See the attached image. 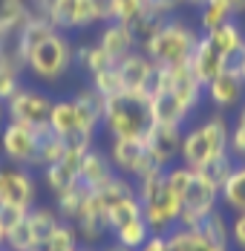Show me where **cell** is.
<instances>
[{"mask_svg":"<svg viewBox=\"0 0 245 251\" xmlns=\"http://www.w3.org/2000/svg\"><path fill=\"white\" fill-rule=\"evenodd\" d=\"M18 44H21V61H24L26 73L38 84H58L75 67L73 35L58 32L47 18L32 21L21 32Z\"/></svg>","mask_w":245,"mask_h":251,"instance_id":"6da1fadb","label":"cell"},{"mask_svg":"<svg viewBox=\"0 0 245 251\" xmlns=\"http://www.w3.org/2000/svg\"><path fill=\"white\" fill-rule=\"evenodd\" d=\"M153 104L150 93H116L104 101L101 127L110 139H147L153 130Z\"/></svg>","mask_w":245,"mask_h":251,"instance_id":"7a4b0ae2","label":"cell"},{"mask_svg":"<svg viewBox=\"0 0 245 251\" xmlns=\"http://www.w3.org/2000/svg\"><path fill=\"white\" fill-rule=\"evenodd\" d=\"M196 41L199 32L194 26H188L179 18H165L142 38L139 47L156 67H173V64H188Z\"/></svg>","mask_w":245,"mask_h":251,"instance_id":"3957f363","label":"cell"},{"mask_svg":"<svg viewBox=\"0 0 245 251\" xmlns=\"http://www.w3.org/2000/svg\"><path fill=\"white\" fill-rule=\"evenodd\" d=\"M228 133H231V127L222 113H214L205 122L188 127L182 133V148H179L182 165H188L191 171H202L214 159L225 156L228 153Z\"/></svg>","mask_w":245,"mask_h":251,"instance_id":"277c9868","label":"cell"},{"mask_svg":"<svg viewBox=\"0 0 245 251\" xmlns=\"http://www.w3.org/2000/svg\"><path fill=\"white\" fill-rule=\"evenodd\" d=\"M168 171V168H165ZM165 171H153L139 179L136 194L142 202V214H145L150 231L156 234H168L179 226V214H182V200L165 182Z\"/></svg>","mask_w":245,"mask_h":251,"instance_id":"5b68a950","label":"cell"},{"mask_svg":"<svg viewBox=\"0 0 245 251\" xmlns=\"http://www.w3.org/2000/svg\"><path fill=\"white\" fill-rule=\"evenodd\" d=\"M47 21L58 32H81L113 21V0H47Z\"/></svg>","mask_w":245,"mask_h":251,"instance_id":"8992f818","label":"cell"},{"mask_svg":"<svg viewBox=\"0 0 245 251\" xmlns=\"http://www.w3.org/2000/svg\"><path fill=\"white\" fill-rule=\"evenodd\" d=\"M55 99L41 87H29V84H18L6 99V122H18V125L35 127V130H49V113H52Z\"/></svg>","mask_w":245,"mask_h":251,"instance_id":"52a82bcc","label":"cell"},{"mask_svg":"<svg viewBox=\"0 0 245 251\" xmlns=\"http://www.w3.org/2000/svg\"><path fill=\"white\" fill-rule=\"evenodd\" d=\"M220 205V185L205 174V171H191V179L182 191V214L179 226L196 228L208 214H214Z\"/></svg>","mask_w":245,"mask_h":251,"instance_id":"ba28073f","label":"cell"},{"mask_svg":"<svg viewBox=\"0 0 245 251\" xmlns=\"http://www.w3.org/2000/svg\"><path fill=\"white\" fill-rule=\"evenodd\" d=\"M49 130H35V127L6 122L0 127V156L12 165L24 168H41V142Z\"/></svg>","mask_w":245,"mask_h":251,"instance_id":"9c48e42d","label":"cell"},{"mask_svg":"<svg viewBox=\"0 0 245 251\" xmlns=\"http://www.w3.org/2000/svg\"><path fill=\"white\" fill-rule=\"evenodd\" d=\"M38 202V176L32 168L0 162V205L29 211Z\"/></svg>","mask_w":245,"mask_h":251,"instance_id":"30bf717a","label":"cell"},{"mask_svg":"<svg viewBox=\"0 0 245 251\" xmlns=\"http://www.w3.org/2000/svg\"><path fill=\"white\" fill-rule=\"evenodd\" d=\"M110 162L116 168V174L127 176V179H142V176L153 174V171H165L153 162V156L147 151L145 139H110Z\"/></svg>","mask_w":245,"mask_h":251,"instance_id":"8fae6325","label":"cell"},{"mask_svg":"<svg viewBox=\"0 0 245 251\" xmlns=\"http://www.w3.org/2000/svg\"><path fill=\"white\" fill-rule=\"evenodd\" d=\"M202 93H205V99L211 101L220 113H225V110L237 107V104L245 99V81H243V75H240V70L225 67L220 75H214L205 87H202Z\"/></svg>","mask_w":245,"mask_h":251,"instance_id":"7c38bea8","label":"cell"},{"mask_svg":"<svg viewBox=\"0 0 245 251\" xmlns=\"http://www.w3.org/2000/svg\"><path fill=\"white\" fill-rule=\"evenodd\" d=\"M116 73H119L124 93H150L153 78H156V64L142 50H136L116 64Z\"/></svg>","mask_w":245,"mask_h":251,"instance_id":"4fadbf2b","label":"cell"},{"mask_svg":"<svg viewBox=\"0 0 245 251\" xmlns=\"http://www.w3.org/2000/svg\"><path fill=\"white\" fill-rule=\"evenodd\" d=\"M182 133L185 127L176 125H153V130L147 133V151L153 156V162L159 168H171L179 159V148H182Z\"/></svg>","mask_w":245,"mask_h":251,"instance_id":"5bb4252c","label":"cell"},{"mask_svg":"<svg viewBox=\"0 0 245 251\" xmlns=\"http://www.w3.org/2000/svg\"><path fill=\"white\" fill-rule=\"evenodd\" d=\"M96 44L104 50V55H107L113 64H119V61L127 58L130 52H136L139 38H136V32H133V26H130V24H122V21H107V24L101 26V32H98Z\"/></svg>","mask_w":245,"mask_h":251,"instance_id":"9a60e30c","label":"cell"},{"mask_svg":"<svg viewBox=\"0 0 245 251\" xmlns=\"http://www.w3.org/2000/svg\"><path fill=\"white\" fill-rule=\"evenodd\" d=\"M113 176H116V168H113V162H110L107 153L96 151V148H87V151H84L81 162H78V182H81L90 194L101 191Z\"/></svg>","mask_w":245,"mask_h":251,"instance_id":"2e32d148","label":"cell"},{"mask_svg":"<svg viewBox=\"0 0 245 251\" xmlns=\"http://www.w3.org/2000/svg\"><path fill=\"white\" fill-rule=\"evenodd\" d=\"M208 41H211V47L220 52L222 58H225V67H231V70H240V61H243L245 55V35L243 29L234 24H222L217 29H211V32H202Z\"/></svg>","mask_w":245,"mask_h":251,"instance_id":"e0dca14e","label":"cell"},{"mask_svg":"<svg viewBox=\"0 0 245 251\" xmlns=\"http://www.w3.org/2000/svg\"><path fill=\"white\" fill-rule=\"evenodd\" d=\"M188 67H191V73H194L196 81L205 87L211 78L220 75L222 70H225V58L211 47V41H208L205 35H199L194 52H191V58H188Z\"/></svg>","mask_w":245,"mask_h":251,"instance_id":"ac0fdd59","label":"cell"},{"mask_svg":"<svg viewBox=\"0 0 245 251\" xmlns=\"http://www.w3.org/2000/svg\"><path fill=\"white\" fill-rule=\"evenodd\" d=\"M220 200L225 202V208L234 211V214H243L245 211V162L243 165H234V171H231L228 179L222 182Z\"/></svg>","mask_w":245,"mask_h":251,"instance_id":"d6986e66","label":"cell"},{"mask_svg":"<svg viewBox=\"0 0 245 251\" xmlns=\"http://www.w3.org/2000/svg\"><path fill=\"white\" fill-rule=\"evenodd\" d=\"M168 246H171V251H222L199 228H182V226L168 231Z\"/></svg>","mask_w":245,"mask_h":251,"instance_id":"ffe728a7","label":"cell"},{"mask_svg":"<svg viewBox=\"0 0 245 251\" xmlns=\"http://www.w3.org/2000/svg\"><path fill=\"white\" fill-rule=\"evenodd\" d=\"M234 18L237 15H234L228 0H205L199 6V29L202 32H211V29H217L222 24H231Z\"/></svg>","mask_w":245,"mask_h":251,"instance_id":"44dd1931","label":"cell"},{"mask_svg":"<svg viewBox=\"0 0 245 251\" xmlns=\"http://www.w3.org/2000/svg\"><path fill=\"white\" fill-rule=\"evenodd\" d=\"M150 234H153V231H150L145 214H142V217H136V220L124 223L122 228H116V231H113V243H119V246L127 249V251H136L147 237H150Z\"/></svg>","mask_w":245,"mask_h":251,"instance_id":"7402d4cb","label":"cell"},{"mask_svg":"<svg viewBox=\"0 0 245 251\" xmlns=\"http://www.w3.org/2000/svg\"><path fill=\"white\" fill-rule=\"evenodd\" d=\"M75 64H78L87 75H96L101 70L113 67V61L104 55V50L98 47L96 41H93V44H84V47H75Z\"/></svg>","mask_w":245,"mask_h":251,"instance_id":"603a6c76","label":"cell"},{"mask_svg":"<svg viewBox=\"0 0 245 251\" xmlns=\"http://www.w3.org/2000/svg\"><path fill=\"white\" fill-rule=\"evenodd\" d=\"M196 228H199V231H202V234H205V237H208L214 246H217V249H222V251L231 249V237H228V220L222 217L220 208H217L214 214H208V217H205V220H202Z\"/></svg>","mask_w":245,"mask_h":251,"instance_id":"cb8c5ba5","label":"cell"},{"mask_svg":"<svg viewBox=\"0 0 245 251\" xmlns=\"http://www.w3.org/2000/svg\"><path fill=\"white\" fill-rule=\"evenodd\" d=\"M81 246V237H78V228L70 220H61L58 228L49 234V240L41 246L44 251H75Z\"/></svg>","mask_w":245,"mask_h":251,"instance_id":"d4e9b609","label":"cell"},{"mask_svg":"<svg viewBox=\"0 0 245 251\" xmlns=\"http://www.w3.org/2000/svg\"><path fill=\"white\" fill-rule=\"evenodd\" d=\"M228 153H231V159L245 162V127L243 125L231 127V133H228Z\"/></svg>","mask_w":245,"mask_h":251,"instance_id":"484cf974","label":"cell"},{"mask_svg":"<svg viewBox=\"0 0 245 251\" xmlns=\"http://www.w3.org/2000/svg\"><path fill=\"white\" fill-rule=\"evenodd\" d=\"M228 237H231V246L237 251H245V211L234 214V220L228 223Z\"/></svg>","mask_w":245,"mask_h":251,"instance_id":"4316f807","label":"cell"},{"mask_svg":"<svg viewBox=\"0 0 245 251\" xmlns=\"http://www.w3.org/2000/svg\"><path fill=\"white\" fill-rule=\"evenodd\" d=\"M136 251H171V246H168V234H156V231H153Z\"/></svg>","mask_w":245,"mask_h":251,"instance_id":"83f0119b","label":"cell"},{"mask_svg":"<svg viewBox=\"0 0 245 251\" xmlns=\"http://www.w3.org/2000/svg\"><path fill=\"white\" fill-rule=\"evenodd\" d=\"M228 3H231L234 15H245V0H228Z\"/></svg>","mask_w":245,"mask_h":251,"instance_id":"f1b7e54d","label":"cell"},{"mask_svg":"<svg viewBox=\"0 0 245 251\" xmlns=\"http://www.w3.org/2000/svg\"><path fill=\"white\" fill-rule=\"evenodd\" d=\"M176 3H179V6H194V9H199L205 0H176Z\"/></svg>","mask_w":245,"mask_h":251,"instance_id":"f546056e","label":"cell"},{"mask_svg":"<svg viewBox=\"0 0 245 251\" xmlns=\"http://www.w3.org/2000/svg\"><path fill=\"white\" fill-rule=\"evenodd\" d=\"M237 125H243V127H245V104L240 107V116H237Z\"/></svg>","mask_w":245,"mask_h":251,"instance_id":"4dcf8cb0","label":"cell"},{"mask_svg":"<svg viewBox=\"0 0 245 251\" xmlns=\"http://www.w3.org/2000/svg\"><path fill=\"white\" fill-rule=\"evenodd\" d=\"M75 251H101V249H96V246H87V243H81V246H78Z\"/></svg>","mask_w":245,"mask_h":251,"instance_id":"1f68e13d","label":"cell"},{"mask_svg":"<svg viewBox=\"0 0 245 251\" xmlns=\"http://www.w3.org/2000/svg\"><path fill=\"white\" fill-rule=\"evenodd\" d=\"M240 75H243V81H245V55H243V61H240Z\"/></svg>","mask_w":245,"mask_h":251,"instance_id":"d6a6232c","label":"cell"},{"mask_svg":"<svg viewBox=\"0 0 245 251\" xmlns=\"http://www.w3.org/2000/svg\"><path fill=\"white\" fill-rule=\"evenodd\" d=\"M29 251H44V249H29Z\"/></svg>","mask_w":245,"mask_h":251,"instance_id":"836d02e7","label":"cell"}]
</instances>
